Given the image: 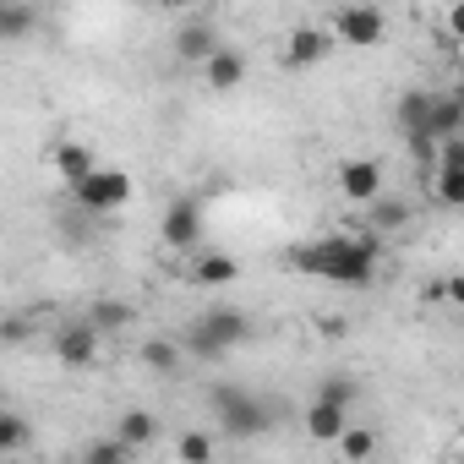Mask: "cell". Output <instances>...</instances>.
<instances>
[{
  "instance_id": "1",
  "label": "cell",
  "mask_w": 464,
  "mask_h": 464,
  "mask_svg": "<svg viewBox=\"0 0 464 464\" xmlns=\"http://www.w3.org/2000/svg\"><path fill=\"white\" fill-rule=\"evenodd\" d=\"M377 257H382L377 236H317V241L290 246L295 274H312V279H328L344 290H366L377 279Z\"/></svg>"
},
{
  "instance_id": "2",
  "label": "cell",
  "mask_w": 464,
  "mask_h": 464,
  "mask_svg": "<svg viewBox=\"0 0 464 464\" xmlns=\"http://www.w3.org/2000/svg\"><path fill=\"white\" fill-rule=\"evenodd\" d=\"M252 334H257V323H252L246 312H236V306H208V312L186 328V350H191L197 361H224L229 350L252 344Z\"/></svg>"
},
{
  "instance_id": "3",
  "label": "cell",
  "mask_w": 464,
  "mask_h": 464,
  "mask_svg": "<svg viewBox=\"0 0 464 464\" xmlns=\"http://www.w3.org/2000/svg\"><path fill=\"white\" fill-rule=\"evenodd\" d=\"M208 404H213V415H218V431L236 437V442H252V437H263V431L274 426V420H268V404H263L257 393L236 388V382H218V388L208 393Z\"/></svg>"
},
{
  "instance_id": "4",
  "label": "cell",
  "mask_w": 464,
  "mask_h": 464,
  "mask_svg": "<svg viewBox=\"0 0 464 464\" xmlns=\"http://www.w3.org/2000/svg\"><path fill=\"white\" fill-rule=\"evenodd\" d=\"M131 197H137L131 175H126V169H110V164H99L88 180L72 186V202H77L82 213H99V218H104V213H121Z\"/></svg>"
},
{
  "instance_id": "5",
  "label": "cell",
  "mask_w": 464,
  "mask_h": 464,
  "mask_svg": "<svg viewBox=\"0 0 464 464\" xmlns=\"http://www.w3.org/2000/svg\"><path fill=\"white\" fill-rule=\"evenodd\" d=\"M50 344H55V361H61L66 372H93V366H99V350H104V334H99L88 317H72V323H61V328L50 334Z\"/></svg>"
},
{
  "instance_id": "6",
  "label": "cell",
  "mask_w": 464,
  "mask_h": 464,
  "mask_svg": "<svg viewBox=\"0 0 464 464\" xmlns=\"http://www.w3.org/2000/svg\"><path fill=\"white\" fill-rule=\"evenodd\" d=\"M334 34H339L350 50H377L382 34H388V17L372 6V0H350V6L334 17Z\"/></svg>"
},
{
  "instance_id": "7",
  "label": "cell",
  "mask_w": 464,
  "mask_h": 464,
  "mask_svg": "<svg viewBox=\"0 0 464 464\" xmlns=\"http://www.w3.org/2000/svg\"><path fill=\"white\" fill-rule=\"evenodd\" d=\"M159 236H164V246H175V252H197V246H202V208H197L191 197H175V202L164 208V218H159Z\"/></svg>"
},
{
  "instance_id": "8",
  "label": "cell",
  "mask_w": 464,
  "mask_h": 464,
  "mask_svg": "<svg viewBox=\"0 0 464 464\" xmlns=\"http://www.w3.org/2000/svg\"><path fill=\"white\" fill-rule=\"evenodd\" d=\"M169 50H175V61H180V66H208L224 44H218V28H213V23L191 17V23H180V28H175Z\"/></svg>"
},
{
  "instance_id": "9",
  "label": "cell",
  "mask_w": 464,
  "mask_h": 464,
  "mask_svg": "<svg viewBox=\"0 0 464 464\" xmlns=\"http://www.w3.org/2000/svg\"><path fill=\"white\" fill-rule=\"evenodd\" d=\"M382 186H388V175H382V164L377 159H344L339 164V191H344V202H377L382 197Z\"/></svg>"
},
{
  "instance_id": "10",
  "label": "cell",
  "mask_w": 464,
  "mask_h": 464,
  "mask_svg": "<svg viewBox=\"0 0 464 464\" xmlns=\"http://www.w3.org/2000/svg\"><path fill=\"white\" fill-rule=\"evenodd\" d=\"M344 426H350V410L344 404H334V399H312L306 404V437L312 442H339Z\"/></svg>"
},
{
  "instance_id": "11",
  "label": "cell",
  "mask_w": 464,
  "mask_h": 464,
  "mask_svg": "<svg viewBox=\"0 0 464 464\" xmlns=\"http://www.w3.org/2000/svg\"><path fill=\"white\" fill-rule=\"evenodd\" d=\"M464 131V93H431V115H426V137L448 142Z\"/></svg>"
},
{
  "instance_id": "12",
  "label": "cell",
  "mask_w": 464,
  "mask_h": 464,
  "mask_svg": "<svg viewBox=\"0 0 464 464\" xmlns=\"http://www.w3.org/2000/svg\"><path fill=\"white\" fill-rule=\"evenodd\" d=\"M328 44H334V39H328L323 28H295L290 44H285V66H290V72H312V66L328 55Z\"/></svg>"
},
{
  "instance_id": "13",
  "label": "cell",
  "mask_w": 464,
  "mask_h": 464,
  "mask_svg": "<svg viewBox=\"0 0 464 464\" xmlns=\"http://www.w3.org/2000/svg\"><path fill=\"white\" fill-rule=\"evenodd\" d=\"M137 355H142V366H148L153 377H175V372L186 366L191 350H186V339H164V334H159V339H142Z\"/></svg>"
},
{
  "instance_id": "14",
  "label": "cell",
  "mask_w": 464,
  "mask_h": 464,
  "mask_svg": "<svg viewBox=\"0 0 464 464\" xmlns=\"http://www.w3.org/2000/svg\"><path fill=\"white\" fill-rule=\"evenodd\" d=\"M202 82H208L213 93H229V88H241V82H246V55L224 44V50H218V55L202 66Z\"/></svg>"
},
{
  "instance_id": "15",
  "label": "cell",
  "mask_w": 464,
  "mask_h": 464,
  "mask_svg": "<svg viewBox=\"0 0 464 464\" xmlns=\"http://www.w3.org/2000/svg\"><path fill=\"white\" fill-rule=\"evenodd\" d=\"M236 279H241V263H236V257H224V252H202V257L191 263V285H202V290L236 285Z\"/></svg>"
},
{
  "instance_id": "16",
  "label": "cell",
  "mask_w": 464,
  "mask_h": 464,
  "mask_svg": "<svg viewBox=\"0 0 464 464\" xmlns=\"http://www.w3.org/2000/svg\"><path fill=\"white\" fill-rule=\"evenodd\" d=\"M34 28H39V0H6V6H0V39L23 44Z\"/></svg>"
},
{
  "instance_id": "17",
  "label": "cell",
  "mask_w": 464,
  "mask_h": 464,
  "mask_svg": "<svg viewBox=\"0 0 464 464\" xmlns=\"http://www.w3.org/2000/svg\"><path fill=\"white\" fill-rule=\"evenodd\" d=\"M426 115H431V93H426V88H410V93H399V104H393V126H399L404 137L426 131Z\"/></svg>"
},
{
  "instance_id": "18",
  "label": "cell",
  "mask_w": 464,
  "mask_h": 464,
  "mask_svg": "<svg viewBox=\"0 0 464 464\" xmlns=\"http://www.w3.org/2000/svg\"><path fill=\"white\" fill-rule=\"evenodd\" d=\"M55 169H61L66 186H77V180H88V175L99 169V159H93L88 142H61V148H55Z\"/></svg>"
},
{
  "instance_id": "19",
  "label": "cell",
  "mask_w": 464,
  "mask_h": 464,
  "mask_svg": "<svg viewBox=\"0 0 464 464\" xmlns=\"http://www.w3.org/2000/svg\"><path fill=\"white\" fill-rule=\"evenodd\" d=\"M88 323H93L104 339H110V334H126V328L137 323V306H131V301H93V306H88Z\"/></svg>"
},
{
  "instance_id": "20",
  "label": "cell",
  "mask_w": 464,
  "mask_h": 464,
  "mask_svg": "<svg viewBox=\"0 0 464 464\" xmlns=\"http://www.w3.org/2000/svg\"><path fill=\"white\" fill-rule=\"evenodd\" d=\"M131 453H137V448H131V442L115 431V437H99V442H88V448H82V464H131Z\"/></svg>"
},
{
  "instance_id": "21",
  "label": "cell",
  "mask_w": 464,
  "mask_h": 464,
  "mask_svg": "<svg viewBox=\"0 0 464 464\" xmlns=\"http://www.w3.org/2000/svg\"><path fill=\"white\" fill-rule=\"evenodd\" d=\"M366 213H372V229H377V236H393V229H404V224H410V208H404L399 197H393V202H388V197H377V202H366Z\"/></svg>"
},
{
  "instance_id": "22",
  "label": "cell",
  "mask_w": 464,
  "mask_h": 464,
  "mask_svg": "<svg viewBox=\"0 0 464 464\" xmlns=\"http://www.w3.org/2000/svg\"><path fill=\"white\" fill-rule=\"evenodd\" d=\"M115 431H121V437H126V442H131V448H137V453H142V448H148V442H153V437H159V420H153V415H148V410H126V415H121V426H115Z\"/></svg>"
},
{
  "instance_id": "23",
  "label": "cell",
  "mask_w": 464,
  "mask_h": 464,
  "mask_svg": "<svg viewBox=\"0 0 464 464\" xmlns=\"http://www.w3.org/2000/svg\"><path fill=\"white\" fill-rule=\"evenodd\" d=\"M28 448V420L17 410H0V459H17Z\"/></svg>"
},
{
  "instance_id": "24",
  "label": "cell",
  "mask_w": 464,
  "mask_h": 464,
  "mask_svg": "<svg viewBox=\"0 0 464 464\" xmlns=\"http://www.w3.org/2000/svg\"><path fill=\"white\" fill-rule=\"evenodd\" d=\"M213 453H218V442L202 437V431H180V437H175V459H180V464H208Z\"/></svg>"
},
{
  "instance_id": "25",
  "label": "cell",
  "mask_w": 464,
  "mask_h": 464,
  "mask_svg": "<svg viewBox=\"0 0 464 464\" xmlns=\"http://www.w3.org/2000/svg\"><path fill=\"white\" fill-rule=\"evenodd\" d=\"M431 197L459 213V208H464V169H437V175H431Z\"/></svg>"
},
{
  "instance_id": "26",
  "label": "cell",
  "mask_w": 464,
  "mask_h": 464,
  "mask_svg": "<svg viewBox=\"0 0 464 464\" xmlns=\"http://www.w3.org/2000/svg\"><path fill=\"white\" fill-rule=\"evenodd\" d=\"M317 399H334V404H344V410H355V399H361V388H355V377H350V372H334V377H323V382H317Z\"/></svg>"
},
{
  "instance_id": "27",
  "label": "cell",
  "mask_w": 464,
  "mask_h": 464,
  "mask_svg": "<svg viewBox=\"0 0 464 464\" xmlns=\"http://www.w3.org/2000/svg\"><path fill=\"white\" fill-rule=\"evenodd\" d=\"M334 448H339L344 459H372V453H377V431H366V426H355V420H350V426H344V437H339Z\"/></svg>"
},
{
  "instance_id": "28",
  "label": "cell",
  "mask_w": 464,
  "mask_h": 464,
  "mask_svg": "<svg viewBox=\"0 0 464 464\" xmlns=\"http://www.w3.org/2000/svg\"><path fill=\"white\" fill-rule=\"evenodd\" d=\"M448 34L464 44V0H453V6H448Z\"/></svg>"
},
{
  "instance_id": "29",
  "label": "cell",
  "mask_w": 464,
  "mask_h": 464,
  "mask_svg": "<svg viewBox=\"0 0 464 464\" xmlns=\"http://www.w3.org/2000/svg\"><path fill=\"white\" fill-rule=\"evenodd\" d=\"M442 301H453V306H464V274H453V279H442Z\"/></svg>"
},
{
  "instance_id": "30",
  "label": "cell",
  "mask_w": 464,
  "mask_h": 464,
  "mask_svg": "<svg viewBox=\"0 0 464 464\" xmlns=\"http://www.w3.org/2000/svg\"><path fill=\"white\" fill-rule=\"evenodd\" d=\"M0 334H6V344H23L28 339V323L23 317H6V328H0Z\"/></svg>"
},
{
  "instance_id": "31",
  "label": "cell",
  "mask_w": 464,
  "mask_h": 464,
  "mask_svg": "<svg viewBox=\"0 0 464 464\" xmlns=\"http://www.w3.org/2000/svg\"><path fill=\"white\" fill-rule=\"evenodd\" d=\"M459 464H464V442H459Z\"/></svg>"
},
{
  "instance_id": "32",
  "label": "cell",
  "mask_w": 464,
  "mask_h": 464,
  "mask_svg": "<svg viewBox=\"0 0 464 464\" xmlns=\"http://www.w3.org/2000/svg\"><path fill=\"white\" fill-rule=\"evenodd\" d=\"M459 93H464V88H459Z\"/></svg>"
}]
</instances>
